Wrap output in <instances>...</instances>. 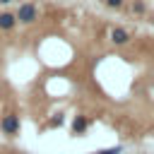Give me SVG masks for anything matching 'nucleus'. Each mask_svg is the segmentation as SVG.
<instances>
[{"instance_id":"f257e3e1","label":"nucleus","mask_w":154,"mask_h":154,"mask_svg":"<svg viewBox=\"0 0 154 154\" xmlns=\"http://www.w3.org/2000/svg\"><path fill=\"white\" fill-rule=\"evenodd\" d=\"M14 14H17V22H19V24H34V22L38 19V10H36L34 2H22Z\"/></svg>"},{"instance_id":"f03ea898","label":"nucleus","mask_w":154,"mask_h":154,"mask_svg":"<svg viewBox=\"0 0 154 154\" xmlns=\"http://www.w3.org/2000/svg\"><path fill=\"white\" fill-rule=\"evenodd\" d=\"M0 130H2V135H17L19 132V116L17 113H5L0 118Z\"/></svg>"},{"instance_id":"7ed1b4c3","label":"nucleus","mask_w":154,"mask_h":154,"mask_svg":"<svg viewBox=\"0 0 154 154\" xmlns=\"http://www.w3.org/2000/svg\"><path fill=\"white\" fill-rule=\"evenodd\" d=\"M108 38H111L113 46H128L130 43V31L123 29V26H113L111 34H108Z\"/></svg>"},{"instance_id":"20e7f679","label":"nucleus","mask_w":154,"mask_h":154,"mask_svg":"<svg viewBox=\"0 0 154 154\" xmlns=\"http://www.w3.org/2000/svg\"><path fill=\"white\" fill-rule=\"evenodd\" d=\"M17 24H19V22H17V14H14V12H10V10L0 12V29H2V31H12Z\"/></svg>"},{"instance_id":"39448f33","label":"nucleus","mask_w":154,"mask_h":154,"mask_svg":"<svg viewBox=\"0 0 154 154\" xmlns=\"http://www.w3.org/2000/svg\"><path fill=\"white\" fill-rule=\"evenodd\" d=\"M87 128H89V118H87V116H75V120H72V125H70L72 135H84Z\"/></svg>"},{"instance_id":"423d86ee","label":"nucleus","mask_w":154,"mask_h":154,"mask_svg":"<svg viewBox=\"0 0 154 154\" xmlns=\"http://www.w3.org/2000/svg\"><path fill=\"white\" fill-rule=\"evenodd\" d=\"M132 12H135V14H144V12H147V5H144L142 0H132Z\"/></svg>"},{"instance_id":"0eeeda50","label":"nucleus","mask_w":154,"mask_h":154,"mask_svg":"<svg viewBox=\"0 0 154 154\" xmlns=\"http://www.w3.org/2000/svg\"><path fill=\"white\" fill-rule=\"evenodd\" d=\"M106 2V7H111V10H120L123 5H125V0H103Z\"/></svg>"},{"instance_id":"6e6552de","label":"nucleus","mask_w":154,"mask_h":154,"mask_svg":"<svg viewBox=\"0 0 154 154\" xmlns=\"http://www.w3.org/2000/svg\"><path fill=\"white\" fill-rule=\"evenodd\" d=\"M96 154H120V147H108V149H99Z\"/></svg>"},{"instance_id":"1a4fd4ad","label":"nucleus","mask_w":154,"mask_h":154,"mask_svg":"<svg viewBox=\"0 0 154 154\" xmlns=\"http://www.w3.org/2000/svg\"><path fill=\"white\" fill-rule=\"evenodd\" d=\"M60 123H63V116H55V118H53V120H51V128H58V125H60Z\"/></svg>"},{"instance_id":"9d476101","label":"nucleus","mask_w":154,"mask_h":154,"mask_svg":"<svg viewBox=\"0 0 154 154\" xmlns=\"http://www.w3.org/2000/svg\"><path fill=\"white\" fill-rule=\"evenodd\" d=\"M10 2H14V0H0V5H10Z\"/></svg>"}]
</instances>
